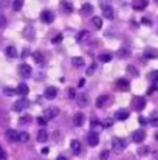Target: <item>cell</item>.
Here are the masks:
<instances>
[{
	"mask_svg": "<svg viewBox=\"0 0 158 160\" xmlns=\"http://www.w3.org/2000/svg\"><path fill=\"white\" fill-rule=\"evenodd\" d=\"M92 25H93L96 30L103 28V19H101V17H93V19H92Z\"/></svg>",
	"mask_w": 158,
	"mask_h": 160,
	"instance_id": "obj_27",
	"label": "cell"
},
{
	"mask_svg": "<svg viewBox=\"0 0 158 160\" xmlns=\"http://www.w3.org/2000/svg\"><path fill=\"white\" fill-rule=\"evenodd\" d=\"M108 151H104V152H101V160H108Z\"/></svg>",
	"mask_w": 158,
	"mask_h": 160,
	"instance_id": "obj_43",
	"label": "cell"
},
{
	"mask_svg": "<svg viewBox=\"0 0 158 160\" xmlns=\"http://www.w3.org/2000/svg\"><path fill=\"white\" fill-rule=\"evenodd\" d=\"M6 137H8V140H11V142H17L19 132H16L14 129H8V131H6Z\"/></svg>",
	"mask_w": 158,
	"mask_h": 160,
	"instance_id": "obj_22",
	"label": "cell"
},
{
	"mask_svg": "<svg viewBox=\"0 0 158 160\" xmlns=\"http://www.w3.org/2000/svg\"><path fill=\"white\" fill-rule=\"evenodd\" d=\"M26 106H28V101H26L25 98H20L19 101L14 103V110H16V112H22Z\"/></svg>",
	"mask_w": 158,
	"mask_h": 160,
	"instance_id": "obj_10",
	"label": "cell"
},
{
	"mask_svg": "<svg viewBox=\"0 0 158 160\" xmlns=\"http://www.w3.org/2000/svg\"><path fill=\"white\" fill-rule=\"evenodd\" d=\"M81 12H82L84 16H90V14L93 12V6H92L90 3H84L82 8H81Z\"/></svg>",
	"mask_w": 158,
	"mask_h": 160,
	"instance_id": "obj_18",
	"label": "cell"
},
{
	"mask_svg": "<svg viewBox=\"0 0 158 160\" xmlns=\"http://www.w3.org/2000/svg\"><path fill=\"white\" fill-rule=\"evenodd\" d=\"M112 103V98L108 97V95H101V97H98V100H96V106L98 107H104L107 104H110Z\"/></svg>",
	"mask_w": 158,
	"mask_h": 160,
	"instance_id": "obj_7",
	"label": "cell"
},
{
	"mask_svg": "<svg viewBox=\"0 0 158 160\" xmlns=\"http://www.w3.org/2000/svg\"><path fill=\"white\" fill-rule=\"evenodd\" d=\"M47 140H48V132H47L45 129H41V131L37 132V142L44 143V142H47Z\"/></svg>",
	"mask_w": 158,
	"mask_h": 160,
	"instance_id": "obj_19",
	"label": "cell"
},
{
	"mask_svg": "<svg viewBox=\"0 0 158 160\" xmlns=\"http://www.w3.org/2000/svg\"><path fill=\"white\" fill-rule=\"evenodd\" d=\"M42 154H48V148H44L42 149Z\"/></svg>",
	"mask_w": 158,
	"mask_h": 160,
	"instance_id": "obj_53",
	"label": "cell"
},
{
	"mask_svg": "<svg viewBox=\"0 0 158 160\" xmlns=\"http://www.w3.org/2000/svg\"><path fill=\"white\" fill-rule=\"evenodd\" d=\"M59 115V109L57 107H48V109H45V112H44V118L48 121V120H51L54 117H57Z\"/></svg>",
	"mask_w": 158,
	"mask_h": 160,
	"instance_id": "obj_2",
	"label": "cell"
},
{
	"mask_svg": "<svg viewBox=\"0 0 158 160\" xmlns=\"http://www.w3.org/2000/svg\"><path fill=\"white\" fill-rule=\"evenodd\" d=\"M127 72H129L132 76H138V70H136L133 65H127Z\"/></svg>",
	"mask_w": 158,
	"mask_h": 160,
	"instance_id": "obj_34",
	"label": "cell"
},
{
	"mask_svg": "<svg viewBox=\"0 0 158 160\" xmlns=\"http://www.w3.org/2000/svg\"><path fill=\"white\" fill-rule=\"evenodd\" d=\"M157 2H158V0H157Z\"/></svg>",
	"mask_w": 158,
	"mask_h": 160,
	"instance_id": "obj_55",
	"label": "cell"
},
{
	"mask_svg": "<svg viewBox=\"0 0 158 160\" xmlns=\"http://www.w3.org/2000/svg\"><path fill=\"white\" fill-rule=\"evenodd\" d=\"M33 59H34L36 64H44V54L41 52H34L33 53Z\"/></svg>",
	"mask_w": 158,
	"mask_h": 160,
	"instance_id": "obj_25",
	"label": "cell"
},
{
	"mask_svg": "<svg viewBox=\"0 0 158 160\" xmlns=\"http://www.w3.org/2000/svg\"><path fill=\"white\" fill-rule=\"evenodd\" d=\"M129 54H130V52H129L127 48H124V50H119V52H118V56H119V58H127Z\"/></svg>",
	"mask_w": 158,
	"mask_h": 160,
	"instance_id": "obj_36",
	"label": "cell"
},
{
	"mask_svg": "<svg viewBox=\"0 0 158 160\" xmlns=\"http://www.w3.org/2000/svg\"><path fill=\"white\" fill-rule=\"evenodd\" d=\"M76 100H78V104L81 107L87 106L89 104V97L85 95V93H82V95H79V97H76Z\"/></svg>",
	"mask_w": 158,
	"mask_h": 160,
	"instance_id": "obj_20",
	"label": "cell"
},
{
	"mask_svg": "<svg viewBox=\"0 0 158 160\" xmlns=\"http://www.w3.org/2000/svg\"><path fill=\"white\" fill-rule=\"evenodd\" d=\"M103 14L105 19H113V9L108 5H103Z\"/></svg>",
	"mask_w": 158,
	"mask_h": 160,
	"instance_id": "obj_15",
	"label": "cell"
},
{
	"mask_svg": "<svg viewBox=\"0 0 158 160\" xmlns=\"http://www.w3.org/2000/svg\"><path fill=\"white\" fill-rule=\"evenodd\" d=\"M133 106L136 110H143L144 106H146V100L143 98V97H136L135 100H133Z\"/></svg>",
	"mask_w": 158,
	"mask_h": 160,
	"instance_id": "obj_12",
	"label": "cell"
},
{
	"mask_svg": "<svg viewBox=\"0 0 158 160\" xmlns=\"http://www.w3.org/2000/svg\"><path fill=\"white\" fill-rule=\"evenodd\" d=\"M147 0H133V3H132V6H133V9L135 11H143L146 6H147Z\"/></svg>",
	"mask_w": 158,
	"mask_h": 160,
	"instance_id": "obj_9",
	"label": "cell"
},
{
	"mask_svg": "<svg viewBox=\"0 0 158 160\" xmlns=\"http://www.w3.org/2000/svg\"><path fill=\"white\" fill-rule=\"evenodd\" d=\"M158 87L157 86H152V87H151V89H149V90H147V93H149V95H151V93H154V92H155V90H157Z\"/></svg>",
	"mask_w": 158,
	"mask_h": 160,
	"instance_id": "obj_48",
	"label": "cell"
},
{
	"mask_svg": "<svg viewBox=\"0 0 158 160\" xmlns=\"http://www.w3.org/2000/svg\"><path fill=\"white\" fill-rule=\"evenodd\" d=\"M84 121H85V117H84L82 113H76V115H74V124H76V126H82Z\"/></svg>",
	"mask_w": 158,
	"mask_h": 160,
	"instance_id": "obj_24",
	"label": "cell"
},
{
	"mask_svg": "<svg viewBox=\"0 0 158 160\" xmlns=\"http://www.w3.org/2000/svg\"><path fill=\"white\" fill-rule=\"evenodd\" d=\"M87 142H89L90 146H98V143H99L98 134H96V132H90V134L87 135Z\"/></svg>",
	"mask_w": 158,
	"mask_h": 160,
	"instance_id": "obj_8",
	"label": "cell"
},
{
	"mask_svg": "<svg viewBox=\"0 0 158 160\" xmlns=\"http://www.w3.org/2000/svg\"><path fill=\"white\" fill-rule=\"evenodd\" d=\"M41 20H42L44 23H51L53 20H54V14H53L51 11L45 9V11L41 12Z\"/></svg>",
	"mask_w": 158,
	"mask_h": 160,
	"instance_id": "obj_3",
	"label": "cell"
},
{
	"mask_svg": "<svg viewBox=\"0 0 158 160\" xmlns=\"http://www.w3.org/2000/svg\"><path fill=\"white\" fill-rule=\"evenodd\" d=\"M5 27H6V17L0 14V28H5Z\"/></svg>",
	"mask_w": 158,
	"mask_h": 160,
	"instance_id": "obj_38",
	"label": "cell"
},
{
	"mask_svg": "<svg viewBox=\"0 0 158 160\" xmlns=\"http://www.w3.org/2000/svg\"><path fill=\"white\" fill-rule=\"evenodd\" d=\"M151 124H152V126H155V128H158V113H154V115H152Z\"/></svg>",
	"mask_w": 158,
	"mask_h": 160,
	"instance_id": "obj_37",
	"label": "cell"
},
{
	"mask_svg": "<svg viewBox=\"0 0 158 160\" xmlns=\"http://www.w3.org/2000/svg\"><path fill=\"white\" fill-rule=\"evenodd\" d=\"M17 140H19V142H23V143H26V142L30 140V134H28V132H25V131H23V132H19V137H17Z\"/></svg>",
	"mask_w": 158,
	"mask_h": 160,
	"instance_id": "obj_29",
	"label": "cell"
},
{
	"mask_svg": "<svg viewBox=\"0 0 158 160\" xmlns=\"http://www.w3.org/2000/svg\"><path fill=\"white\" fill-rule=\"evenodd\" d=\"M8 159V156H6V152H5V149L0 146V160H6Z\"/></svg>",
	"mask_w": 158,
	"mask_h": 160,
	"instance_id": "obj_39",
	"label": "cell"
},
{
	"mask_svg": "<svg viewBox=\"0 0 158 160\" xmlns=\"http://www.w3.org/2000/svg\"><path fill=\"white\" fill-rule=\"evenodd\" d=\"M149 79H151V81H154V84L158 82V72L157 70H155L154 73H151V75H149Z\"/></svg>",
	"mask_w": 158,
	"mask_h": 160,
	"instance_id": "obj_35",
	"label": "cell"
},
{
	"mask_svg": "<svg viewBox=\"0 0 158 160\" xmlns=\"http://www.w3.org/2000/svg\"><path fill=\"white\" fill-rule=\"evenodd\" d=\"M95 70H96V65H95V64H92V65L89 67V70H87V75H93V73H95Z\"/></svg>",
	"mask_w": 158,
	"mask_h": 160,
	"instance_id": "obj_40",
	"label": "cell"
},
{
	"mask_svg": "<svg viewBox=\"0 0 158 160\" xmlns=\"http://www.w3.org/2000/svg\"><path fill=\"white\" fill-rule=\"evenodd\" d=\"M22 6H23V0H14V2H12V8H14L16 11L22 9Z\"/></svg>",
	"mask_w": 158,
	"mask_h": 160,
	"instance_id": "obj_33",
	"label": "cell"
},
{
	"mask_svg": "<svg viewBox=\"0 0 158 160\" xmlns=\"http://www.w3.org/2000/svg\"><path fill=\"white\" fill-rule=\"evenodd\" d=\"M59 41H62V36H60V34H57L56 38H53V42H54V44H56V42H59Z\"/></svg>",
	"mask_w": 158,
	"mask_h": 160,
	"instance_id": "obj_47",
	"label": "cell"
},
{
	"mask_svg": "<svg viewBox=\"0 0 158 160\" xmlns=\"http://www.w3.org/2000/svg\"><path fill=\"white\" fill-rule=\"evenodd\" d=\"M5 53H6L8 58H16L17 56V50H16V47H6Z\"/></svg>",
	"mask_w": 158,
	"mask_h": 160,
	"instance_id": "obj_28",
	"label": "cell"
},
{
	"mask_svg": "<svg viewBox=\"0 0 158 160\" xmlns=\"http://www.w3.org/2000/svg\"><path fill=\"white\" fill-rule=\"evenodd\" d=\"M70 146H71V151H73V154H79V152H81V143H79L78 140H71Z\"/></svg>",
	"mask_w": 158,
	"mask_h": 160,
	"instance_id": "obj_23",
	"label": "cell"
},
{
	"mask_svg": "<svg viewBox=\"0 0 158 160\" xmlns=\"http://www.w3.org/2000/svg\"><path fill=\"white\" fill-rule=\"evenodd\" d=\"M76 39H78V42H85V41H89V39H90V31H87V30H81V31L78 33Z\"/></svg>",
	"mask_w": 158,
	"mask_h": 160,
	"instance_id": "obj_11",
	"label": "cell"
},
{
	"mask_svg": "<svg viewBox=\"0 0 158 160\" xmlns=\"http://www.w3.org/2000/svg\"><path fill=\"white\" fill-rule=\"evenodd\" d=\"M56 160H68V159H67V157H64V156H59Z\"/></svg>",
	"mask_w": 158,
	"mask_h": 160,
	"instance_id": "obj_52",
	"label": "cell"
},
{
	"mask_svg": "<svg viewBox=\"0 0 158 160\" xmlns=\"http://www.w3.org/2000/svg\"><path fill=\"white\" fill-rule=\"evenodd\" d=\"M19 73H20V76H23V78H30V76H31V67H30L28 64H20V65H19Z\"/></svg>",
	"mask_w": 158,
	"mask_h": 160,
	"instance_id": "obj_4",
	"label": "cell"
},
{
	"mask_svg": "<svg viewBox=\"0 0 158 160\" xmlns=\"http://www.w3.org/2000/svg\"><path fill=\"white\" fill-rule=\"evenodd\" d=\"M84 84H85V79H81L79 81V87H84Z\"/></svg>",
	"mask_w": 158,
	"mask_h": 160,
	"instance_id": "obj_51",
	"label": "cell"
},
{
	"mask_svg": "<svg viewBox=\"0 0 158 160\" xmlns=\"http://www.w3.org/2000/svg\"><path fill=\"white\" fill-rule=\"evenodd\" d=\"M68 95H70V98L73 100V98H76V92H74V89H68Z\"/></svg>",
	"mask_w": 158,
	"mask_h": 160,
	"instance_id": "obj_42",
	"label": "cell"
},
{
	"mask_svg": "<svg viewBox=\"0 0 158 160\" xmlns=\"http://www.w3.org/2000/svg\"><path fill=\"white\" fill-rule=\"evenodd\" d=\"M138 152H140V154H146V152H147V148H141Z\"/></svg>",
	"mask_w": 158,
	"mask_h": 160,
	"instance_id": "obj_50",
	"label": "cell"
},
{
	"mask_svg": "<svg viewBox=\"0 0 158 160\" xmlns=\"http://www.w3.org/2000/svg\"><path fill=\"white\" fill-rule=\"evenodd\" d=\"M16 92H17L20 97H26V95H28V92H30V89H28V86H26V84H19V86H17V89H16Z\"/></svg>",
	"mask_w": 158,
	"mask_h": 160,
	"instance_id": "obj_14",
	"label": "cell"
},
{
	"mask_svg": "<svg viewBox=\"0 0 158 160\" xmlns=\"http://www.w3.org/2000/svg\"><path fill=\"white\" fill-rule=\"evenodd\" d=\"M157 56H158V52L154 50V48H146L144 50V58L146 59H155Z\"/></svg>",
	"mask_w": 158,
	"mask_h": 160,
	"instance_id": "obj_17",
	"label": "cell"
},
{
	"mask_svg": "<svg viewBox=\"0 0 158 160\" xmlns=\"http://www.w3.org/2000/svg\"><path fill=\"white\" fill-rule=\"evenodd\" d=\"M112 146H113V149H115L116 152H122V151L126 149V142L121 140V138H118V137H113Z\"/></svg>",
	"mask_w": 158,
	"mask_h": 160,
	"instance_id": "obj_1",
	"label": "cell"
},
{
	"mask_svg": "<svg viewBox=\"0 0 158 160\" xmlns=\"http://www.w3.org/2000/svg\"><path fill=\"white\" fill-rule=\"evenodd\" d=\"M99 61H101V62H110V61H112V54L110 53L99 54Z\"/></svg>",
	"mask_w": 158,
	"mask_h": 160,
	"instance_id": "obj_31",
	"label": "cell"
},
{
	"mask_svg": "<svg viewBox=\"0 0 158 160\" xmlns=\"http://www.w3.org/2000/svg\"><path fill=\"white\" fill-rule=\"evenodd\" d=\"M56 97H57V89H56V87H47V89H45V98L54 100Z\"/></svg>",
	"mask_w": 158,
	"mask_h": 160,
	"instance_id": "obj_13",
	"label": "cell"
},
{
	"mask_svg": "<svg viewBox=\"0 0 158 160\" xmlns=\"http://www.w3.org/2000/svg\"><path fill=\"white\" fill-rule=\"evenodd\" d=\"M71 62H73V65H74V67H82V65H84V59H82V58H79V56L73 58V59H71Z\"/></svg>",
	"mask_w": 158,
	"mask_h": 160,
	"instance_id": "obj_30",
	"label": "cell"
},
{
	"mask_svg": "<svg viewBox=\"0 0 158 160\" xmlns=\"http://www.w3.org/2000/svg\"><path fill=\"white\" fill-rule=\"evenodd\" d=\"M112 123H113V121H112V118H107L103 126H104V128H108V126H112Z\"/></svg>",
	"mask_w": 158,
	"mask_h": 160,
	"instance_id": "obj_45",
	"label": "cell"
},
{
	"mask_svg": "<svg viewBox=\"0 0 158 160\" xmlns=\"http://www.w3.org/2000/svg\"><path fill=\"white\" fill-rule=\"evenodd\" d=\"M60 6L65 9V12H71V11H73V5H71L70 2H67V0H62V2H60Z\"/></svg>",
	"mask_w": 158,
	"mask_h": 160,
	"instance_id": "obj_26",
	"label": "cell"
},
{
	"mask_svg": "<svg viewBox=\"0 0 158 160\" xmlns=\"http://www.w3.org/2000/svg\"><path fill=\"white\" fill-rule=\"evenodd\" d=\"M141 23H143V25H151V20L144 17V19H141Z\"/></svg>",
	"mask_w": 158,
	"mask_h": 160,
	"instance_id": "obj_46",
	"label": "cell"
},
{
	"mask_svg": "<svg viewBox=\"0 0 158 160\" xmlns=\"http://www.w3.org/2000/svg\"><path fill=\"white\" fill-rule=\"evenodd\" d=\"M155 138H157V142H158V132H157V135H155Z\"/></svg>",
	"mask_w": 158,
	"mask_h": 160,
	"instance_id": "obj_54",
	"label": "cell"
},
{
	"mask_svg": "<svg viewBox=\"0 0 158 160\" xmlns=\"http://www.w3.org/2000/svg\"><path fill=\"white\" fill-rule=\"evenodd\" d=\"M37 123H39L41 126H45V124H47L48 121H47V120H45L44 117H39V118H37Z\"/></svg>",
	"mask_w": 158,
	"mask_h": 160,
	"instance_id": "obj_41",
	"label": "cell"
},
{
	"mask_svg": "<svg viewBox=\"0 0 158 160\" xmlns=\"http://www.w3.org/2000/svg\"><path fill=\"white\" fill-rule=\"evenodd\" d=\"M138 123H140V124H141V126H144V124H146V123H147V120H146V118H144V117H140V118H138Z\"/></svg>",
	"mask_w": 158,
	"mask_h": 160,
	"instance_id": "obj_44",
	"label": "cell"
},
{
	"mask_svg": "<svg viewBox=\"0 0 158 160\" xmlns=\"http://www.w3.org/2000/svg\"><path fill=\"white\" fill-rule=\"evenodd\" d=\"M30 121H31V115H23V117L19 118V123L20 124H28Z\"/></svg>",
	"mask_w": 158,
	"mask_h": 160,
	"instance_id": "obj_32",
	"label": "cell"
},
{
	"mask_svg": "<svg viewBox=\"0 0 158 160\" xmlns=\"http://www.w3.org/2000/svg\"><path fill=\"white\" fill-rule=\"evenodd\" d=\"M116 87L119 89V90H129L130 89V82L127 81V79H124V78H119V79H116Z\"/></svg>",
	"mask_w": 158,
	"mask_h": 160,
	"instance_id": "obj_6",
	"label": "cell"
},
{
	"mask_svg": "<svg viewBox=\"0 0 158 160\" xmlns=\"http://www.w3.org/2000/svg\"><path fill=\"white\" fill-rule=\"evenodd\" d=\"M129 110H118L116 113H115V118L116 120H119V121H122V120H127L129 118Z\"/></svg>",
	"mask_w": 158,
	"mask_h": 160,
	"instance_id": "obj_16",
	"label": "cell"
},
{
	"mask_svg": "<svg viewBox=\"0 0 158 160\" xmlns=\"http://www.w3.org/2000/svg\"><path fill=\"white\" fill-rule=\"evenodd\" d=\"M132 138H133L135 143H141V142L146 138V132H144L143 129H138V131H135V132L132 134Z\"/></svg>",
	"mask_w": 158,
	"mask_h": 160,
	"instance_id": "obj_5",
	"label": "cell"
},
{
	"mask_svg": "<svg viewBox=\"0 0 158 160\" xmlns=\"http://www.w3.org/2000/svg\"><path fill=\"white\" fill-rule=\"evenodd\" d=\"M5 93H6V95H12L14 90H12V89H5Z\"/></svg>",
	"mask_w": 158,
	"mask_h": 160,
	"instance_id": "obj_49",
	"label": "cell"
},
{
	"mask_svg": "<svg viewBox=\"0 0 158 160\" xmlns=\"http://www.w3.org/2000/svg\"><path fill=\"white\" fill-rule=\"evenodd\" d=\"M90 126H92V132H96V134L104 128V126H103V123H99V121H96V120H93V121L90 123Z\"/></svg>",
	"mask_w": 158,
	"mask_h": 160,
	"instance_id": "obj_21",
	"label": "cell"
}]
</instances>
